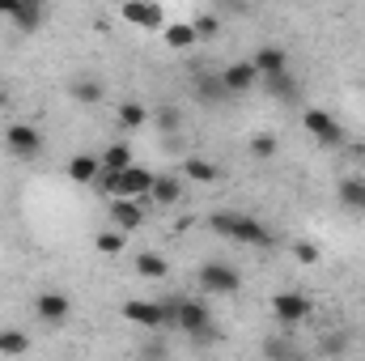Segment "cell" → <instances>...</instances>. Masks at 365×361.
<instances>
[{
  "label": "cell",
  "instance_id": "30bf717a",
  "mask_svg": "<svg viewBox=\"0 0 365 361\" xmlns=\"http://www.w3.org/2000/svg\"><path fill=\"white\" fill-rule=\"evenodd\" d=\"M123 21H132V26H140V30H158V26L166 21V13H162V4H153V0H123Z\"/></svg>",
  "mask_w": 365,
  "mask_h": 361
},
{
  "label": "cell",
  "instance_id": "4316f807",
  "mask_svg": "<svg viewBox=\"0 0 365 361\" xmlns=\"http://www.w3.org/2000/svg\"><path fill=\"white\" fill-rule=\"evenodd\" d=\"M68 93H73L77 102H102V86L90 81V77H77V81L68 86Z\"/></svg>",
  "mask_w": 365,
  "mask_h": 361
},
{
  "label": "cell",
  "instance_id": "52a82bcc",
  "mask_svg": "<svg viewBox=\"0 0 365 361\" xmlns=\"http://www.w3.org/2000/svg\"><path fill=\"white\" fill-rule=\"evenodd\" d=\"M221 81H225V90L234 93H247V90H255L259 81H264V73L255 68V60H238V64H230V68H221Z\"/></svg>",
  "mask_w": 365,
  "mask_h": 361
},
{
  "label": "cell",
  "instance_id": "d6a6232c",
  "mask_svg": "<svg viewBox=\"0 0 365 361\" xmlns=\"http://www.w3.org/2000/svg\"><path fill=\"white\" fill-rule=\"evenodd\" d=\"M212 234H221V238H230V230H234V213H212Z\"/></svg>",
  "mask_w": 365,
  "mask_h": 361
},
{
  "label": "cell",
  "instance_id": "83f0119b",
  "mask_svg": "<svg viewBox=\"0 0 365 361\" xmlns=\"http://www.w3.org/2000/svg\"><path fill=\"white\" fill-rule=\"evenodd\" d=\"M98 251L102 255H119L123 251V230H102L98 234Z\"/></svg>",
  "mask_w": 365,
  "mask_h": 361
},
{
  "label": "cell",
  "instance_id": "6da1fadb",
  "mask_svg": "<svg viewBox=\"0 0 365 361\" xmlns=\"http://www.w3.org/2000/svg\"><path fill=\"white\" fill-rule=\"evenodd\" d=\"M153 179H158V175H149L145 166L132 162V166H123V171H106V175L98 179V187H102L106 195H136V200H140V195H149Z\"/></svg>",
  "mask_w": 365,
  "mask_h": 361
},
{
  "label": "cell",
  "instance_id": "e0dca14e",
  "mask_svg": "<svg viewBox=\"0 0 365 361\" xmlns=\"http://www.w3.org/2000/svg\"><path fill=\"white\" fill-rule=\"evenodd\" d=\"M264 90L272 93V98H280V102H293V98H297V77H293V73H289V68H284V73H268V77H264Z\"/></svg>",
  "mask_w": 365,
  "mask_h": 361
},
{
  "label": "cell",
  "instance_id": "484cf974",
  "mask_svg": "<svg viewBox=\"0 0 365 361\" xmlns=\"http://www.w3.org/2000/svg\"><path fill=\"white\" fill-rule=\"evenodd\" d=\"M191 26H195V39H217L221 34V13H200V17H191Z\"/></svg>",
  "mask_w": 365,
  "mask_h": 361
},
{
  "label": "cell",
  "instance_id": "7402d4cb",
  "mask_svg": "<svg viewBox=\"0 0 365 361\" xmlns=\"http://www.w3.org/2000/svg\"><path fill=\"white\" fill-rule=\"evenodd\" d=\"M191 43H195V26H191V21H175V26H166V47L187 51Z\"/></svg>",
  "mask_w": 365,
  "mask_h": 361
},
{
  "label": "cell",
  "instance_id": "5b68a950",
  "mask_svg": "<svg viewBox=\"0 0 365 361\" xmlns=\"http://www.w3.org/2000/svg\"><path fill=\"white\" fill-rule=\"evenodd\" d=\"M272 315L284 323V327H293V323H302V319L314 315V302H310L306 293H297V289H280V293L272 298Z\"/></svg>",
  "mask_w": 365,
  "mask_h": 361
},
{
  "label": "cell",
  "instance_id": "3957f363",
  "mask_svg": "<svg viewBox=\"0 0 365 361\" xmlns=\"http://www.w3.org/2000/svg\"><path fill=\"white\" fill-rule=\"evenodd\" d=\"M4 145H9V153L17 162H34L43 153V132L34 123H9L4 128Z\"/></svg>",
  "mask_w": 365,
  "mask_h": 361
},
{
  "label": "cell",
  "instance_id": "603a6c76",
  "mask_svg": "<svg viewBox=\"0 0 365 361\" xmlns=\"http://www.w3.org/2000/svg\"><path fill=\"white\" fill-rule=\"evenodd\" d=\"M98 158H102V171H123V166H132V149H128V145H106Z\"/></svg>",
  "mask_w": 365,
  "mask_h": 361
},
{
  "label": "cell",
  "instance_id": "4fadbf2b",
  "mask_svg": "<svg viewBox=\"0 0 365 361\" xmlns=\"http://www.w3.org/2000/svg\"><path fill=\"white\" fill-rule=\"evenodd\" d=\"M9 21H13L21 34H34V30L43 26V0H21V4L9 13Z\"/></svg>",
  "mask_w": 365,
  "mask_h": 361
},
{
  "label": "cell",
  "instance_id": "8fae6325",
  "mask_svg": "<svg viewBox=\"0 0 365 361\" xmlns=\"http://www.w3.org/2000/svg\"><path fill=\"white\" fill-rule=\"evenodd\" d=\"M230 243H247V247H268L272 243V230L255 217H238L234 213V230H230Z\"/></svg>",
  "mask_w": 365,
  "mask_h": 361
},
{
  "label": "cell",
  "instance_id": "4dcf8cb0",
  "mask_svg": "<svg viewBox=\"0 0 365 361\" xmlns=\"http://www.w3.org/2000/svg\"><path fill=\"white\" fill-rule=\"evenodd\" d=\"M297 349L284 340V336H272V340H264V357H293Z\"/></svg>",
  "mask_w": 365,
  "mask_h": 361
},
{
  "label": "cell",
  "instance_id": "277c9868",
  "mask_svg": "<svg viewBox=\"0 0 365 361\" xmlns=\"http://www.w3.org/2000/svg\"><path fill=\"white\" fill-rule=\"evenodd\" d=\"M200 289L204 293H238L242 289V276H238V268H230V264H221V260H208L204 268H200Z\"/></svg>",
  "mask_w": 365,
  "mask_h": 361
},
{
  "label": "cell",
  "instance_id": "ac0fdd59",
  "mask_svg": "<svg viewBox=\"0 0 365 361\" xmlns=\"http://www.w3.org/2000/svg\"><path fill=\"white\" fill-rule=\"evenodd\" d=\"M251 60H255V68H259L264 77H268V73H284V68H289V56H284V47H259Z\"/></svg>",
  "mask_w": 365,
  "mask_h": 361
},
{
  "label": "cell",
  "instance_id": "7c38bea8",
  "mask_svg": "<svg viewBox=\"0 0 365 361\" xmlns=\"http://www.w3.org/2000/svg\"><path fill=\"white\" fill-rule=\"evenodd\" d=\"M123 319L136 323V327H149V332H162L166 327L162 302H123Z\"/></svg>",
  "mask_w": 365,
  "mask_h": 361
},
{
  "label": "cell",
  "instance_id": "d4e9b609",
  "mask_svg": "<svg viewBox=\"0 0 365 361\" xmlns=\"http://www.w3.org/2000/svg\"><path fill=\"white\" fill-rule=\"evenodd\" d=\"M149 119H153V115H149L140 102H123V106H119V123H123V128H145Z\"/></svg>",
  "mask_w": 365,
  "mask_h": 361
},
{
  "label": "cell",
  "instance_id": "f546056e",
  "mask_svg": "<svg viewBox=\"0 0 365 361\" xmlns=\"http://www.w3.org/2000/svg\"><path fill=\"white\" fill-rule=\"evenodd\" d=\"M251 158H259V162H268V158H276V136H255L251 141Z\"/></svg>",
  "mask_w": 365,
  "mask_h": 361
},
{
  "label": "cell",
  "instance_id": "cb8c5ba5",
  "mask_svg": "<svg viewBox=\"0 0 365 361\" xmlns=\"http://www.w3.org/2000/svg\"><path fill=\"white\" fill-rule=\"evenodd\" d=\"M149 123H153L158 132H166V136H175V132L182 128V111H179V106H162V111H158V115H153Z\"/></svg>",
  "mask_w": 365,
  "mask_h": 361
},
{
  "label": "cell",
  "instance_id": "44dd1931",
  "mask_svg": "<svg viewBox=\"0 0 365 361\" xmlns=\"http://www.w3.org/2000/svg\"><path fill=\"white\" fill-rule=\"evenodd\" d=\"M340 204L353 208V213H365V179H344L340 183Z\"/></svg>",
  "mask_w": 365,
  "mask_h": 361
},
{
  "label": "cell",
  "instance_id": "d6986e66",
  "mask_svg": "<svg viewBox=\"0 0 365 361\" xmlns=\"http://www.w3.org/2000/svg\"><path fill=\"white\" fill-rule=\"evenodd\" d=\"M136 272H140V276H149V280H162V276L170 272V260H166V255H158V251H145V255H136Z\"/></svg>",
  "mask_w": 365,
  "mask_h": 361
},
{
  "label": "cell",
  "instance_id": "d590c367",
  "mask_svg": "<svg viewBox=\"0 0 365 361\" xmlns=\"http://www.w3.org/2000/svg\"><path fill=\"white\" fill-rule=\"evenodd\" d=\"M145 353H149V357H166V345H158V340H153V345H145Z\"/></svg>",
  "mask_w": 365,
  "mask_h": 361
},
{
  "label": "cell",
  "instance_id": "5bb4252c",
  "mask_svg": "<svg viewBox=\"0 0 365 361\" xmlns=\"http://www.w3.org/2000/svg\"><path fill=\"white\" fill-rule=\"evenodd\" d=\"M195 98H200L204 106H212V102H225V98H234V93L225 90L221 73H200V77H195Z\"/></svg>",
  "mask_w": 365,
  "mask_h": 361
},
{
  "label": "cell",
  "instance_id": "ffe728a7",
  "mask_svg": "<svg viewBox=\"0 0 365 361\" xmlns=\"http://www.w3.org/2000/svg\"><path fill=\"white\" fill-rule=\"evenodd\" d=\"M182 175L191 183H217L221 179V171H217L212 162H204V158H187V162H182Z\"/></svg>",
  "mask_w": 365,
  "mask_h": 361
},
{
  "label": "cell",
  "instance_id": "74e56055",
  "mask_svg": "<svg viewBox=\"0 0 365 361\" xmlns=\"http://www.w3.org/2000/svg\"><path fill=\"white\" fill-rule=\"evenodd\" d=\"M4 102H9V93H4V90H0V106H4Z\"/></svg>",
  "mask_w": 365,
  "mask_h": 361
},
{
  "label": "cell",
  "instance_id": "9c48e42d",
  "mask_svg": "<svg viewBox=\"0 0 365 361\" xmlns=\"http://www.w3.org/2000/svg\"><path fill=\"white\" fill-rule=\"evenodd\" d=\"M208 323H212V315H208V306H204V302H195V298H179L175 327H182V336H195V332H204Z\"/></svg>",
  "mask_w": 365,
  "mask_h": 361
},
{
  "label": "cell",
  "instance_id": "2e32d148",
  "mask_svg": "<svg viewBox=\"0 0 365 361\" xmlns=\"http://www.w3.org/2000/svg\"><path fill=\"white\" fill-rule=\"evenodd\" d=\"M149 200H153V204H179L182 200V179H175V175H158L153 187H149Z\"/></svg>",
  "mask_w": 365,
  "mask_h": 361
},
{
  "label": "cell",
  "instance_id": "8992f818",
  "mask_svg": "<svg viewBox=\"0 0 365 361\" xmlns=\"http://www.w3.org/2000/svg\"><path fill=\"white\" fill-rule=\"evenodd\" d=\"M140 221H145V208L136 195H110V225L115 230L132 234V230H140Z\"/></svg>",
  "mask_w": 365,
  "mask_h": 361
},
{
  "label": "cell",
  "instance_id": "f1b7e54d",
  "mask_svg": "<svg viewBox=\"0 0 365 361\" xmlns=\"http://www.w3.org/2000/svg\"><path fill=\"white\" fill-rule=\"evenodd\" d=\"M30 336L26 332H0V353H26Z\"/></svg>",
  "mask_w": 365,
  "mask_h": 361
},
{
  "label": "cell",
  "instance_id": "8d00e7d4",
  "mask_svg": "<svg viewBox=\"0 0 365 361\" xmlns=\"http://www.w3.org/2000/svg\"><path fill=\"white\" fill-rule=\"evenodd\" d=\"M17 4H21V0H0V13H4V17H9V13H13V9H17Z\"/></svg>",
  "mask_w": 365,
  "mask_h": 361
},
{
  "label": "cell",
  "instance_id": "7a4b0ae2",
  "mask_svg": "<svg viewBox=\"0 0 365 361\" xmlns=\"http://www.w3.org/2000/svg\"><path fill=\"white\" fill-rule=\"evenodd\" d=\"M302 128L319 141V145H327V149H336V145H344V123L331 115V111H319V106H310L306 115H302Z\"/></svg>",
  "mask_w": 365,
  "mask_h": 361
},
{
  "label": "cell",
  "instance_id": "ba28073f",
  "mask_svg": "<svg viewBox=\"0 0 365 361\" xmlns=\"http://www.w3.org/2000/svg\"><path fill=\"white\" fill-rule=\"evenodd\" d=\"M34 315H38L43 323H64V319L73 315V302H68V293L47 289V293H38V298H34Z\"/></svg>",
  "mask_w": 365,
  "mask_h": 361
},
{
  "label": "cell",
  "instance_id": "9a60e30c",
  "mask_svg": "<svg viewBox=\"0 0 365 361\" xmlns=\"http://www.w3.org/2000/svg\"><path fill=\"white\" fill-rule=\"evenodd\" d=\"M102 175V158L98 153H77L73 162H68V179L73 183H93Z\"/></svg>",
  "mask_w": 365,
  "mask_h": 361
},
{
  "label": "cell",
  "instance_id": "1f68e13d",
  "mask_svg": "<svg viewBox=\"0 0 365 361\" xmlns=\"http://www.w3.org/2000/svg\"><path fill=\"white\" fill-rule=\"evenodd\" d=\"M293 260L297 264H319V247L314 243H293Z\"/></svg>",
  "mask_w": 365,
  "mask_h": 361
},
{
  "label": "cell",
  "instance_id": "e575fe53",
  "mask_svg": "<svg viewBox=\"0 0 365 361\" xmlns=\"http://www.w3.org/2000/svg\"><path fill=\"white\" fill-rule=\"evenodd\" d=\"M247 0H217V13H242Z\"/></svg>",
  "mask_w": 365,
  "mask_h": 361
},
{
  "label": "cell",
  "instance_id": "836d02e7",
  "mask_svg": "<svg viewBox=\"0 0 365 361\" xmlns=\"http://www.w3.org/2000/svg\"><path fill=\"white\" fill-rule=\"evenodd\" d=\"M344 345H349L344 336H327V340H323V353H344Z\"/></svg>",
  "mask_w": 365,
  "mask_h": 361
}]
</instances>
